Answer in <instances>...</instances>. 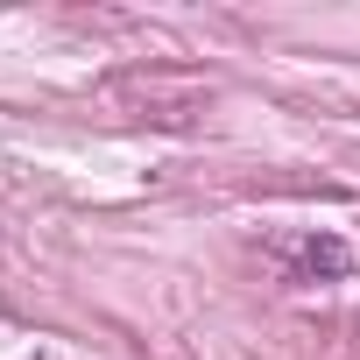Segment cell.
<instances>
[{"instance_id": "6da1fadb", "label": "cell", "mask_w": 360, "mask_h": 360, "mask_svg": "<svg viewBox=\"0 0 360 360\" xmlns=\"http://www.w3.org/2000/svg\"><path fill=\"white\" fill-rule=\"evenodd\" d=\"M276 262H283V276L290 283H339L346 269H353V255H346V240H332V233H304V240H276Z\"/></svg>"}]
</instances>
